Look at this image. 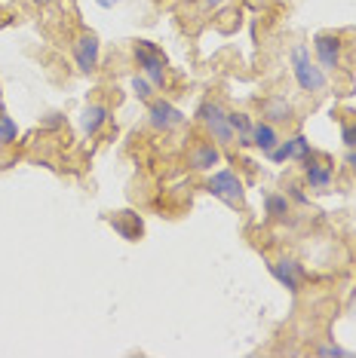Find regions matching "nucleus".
Masks as SVG:
<instances>
[{
	"mask_svg": "<svg viewBox=\"0 0 356 358\" xmlns=\"http://www.w3.org/2000/svg\"><path fill=\"white\" fill-rule=\"evenodd\" d=\"M292 74H295L298 89L307 92V95H322L329 89L326 71H322L320 64L313 62V55H310V50H307L304 43H295L292 46Z\"/></svg>",
	"mask_w": 356,
	"mask_h": 358,
	"instance_id": "obj_1",
	"label": "nucleus"
},
{
	"mask_svg": "<svg viewBox=\"0 0 356 358\" xmlns=\"http://www.w3.org/2000/svg\"><path fill=\"white\" fill-rule=\"evenodd\" d=\"M206 190L212 193L215 199H221L224 206L242 208L246 206V184L240 181V175L233 169H221V172H212L206 181Z\"/></svg>",
	"mask_w": 356,
	"mask_h": 358,
	"instance_id": "obj_2",
	"label": "nucleus"
},
{
	"mask_svg": "<svg viewBox=\"0 0 356 358\" xmlns=\"http://www.w3.org/2000/svg\"><path fill=\"white\" fill-rule=\"evenodd\" d=\"M132 59L135 64L142 68V74L151 80L153 89H166V71H169V62H166V55L157 50L153 43H148V40H139L135 43V50H132Z\"/></svg>",
	"mask_w": 356,
	"mask_h": 358,
	"instance_id": "obj_3",
	"label": "nucleus"
},
{
	"mask_svg": "<svg viewBox=\"0 0 356 358\" xmlns=\"http://www.w3.org/2000/svg\"><path fill=\"white\" fill-rule=\"evenodd\" d=\"M148 126L153 132H175L184 126V113L169 99H151L148 101Z\"/></svg>",
	"mask_w": 356,
	"mask_h": 358,
	"instance_id": "obj_4",
	"label": "nucleus"
},
{
	"mask_svg": "<svg viewBox=\"0 0 356 358\" xmlns=\"http://www.w3.org/2000/svg\"><path fill=\"white\" fill-rule=\"evenodd\" d=\"M71 55H74V64L80 74H93L95 68H99V55H102V40L99 34H93V31H83L74 46H71Z\"/></svg>",
	"mask_w": 356,
	"mask_h": 358,
	"instance_id": "obj_5",
	"label": "nucleus"
},
{
	"mask_svg": "<svg viewBox=\"0 0 356 358\" xmlns=\"http://www.w3.org/2000/svg\"><path fill=\"white\" fill-rule=\"evenodd\" d=\"M341 50H344V40L338 34H317L313 37V62H317L322 71L341 68Z\"/></svg>",
	"mask_w": 356,
	"mask_h": 358,
	"instance_id": "obj_6",
	"label": "nucleus"
},
{
	"mask_svg": "<svg viewBox=\"0 0 356 358\" xmlns=\"http://www.w3.org/2000/svg\"><path fill=\"white\" fill-rule=\"evenodd\" d=\"M267 270H271V275L277 279L286 291H292V294H298V291L304 288V266L298 264L295 257H277L267 264Z\"/></svg>",
	"mask_w": 356,
	"mask_h": 358,
	"instance_id": "obj_7",
	"label": "nucleus"
},
{
	"mask_svg": "<svg viewBox=\"0 0 356 358\" xmlns=\"http://www.w3.org/2000/svg\"><path fill=\"white\" fill-rule=\"evenodd\" d=\"M304 184H307V190H313V193H331V187H335V169L326 166V162H320V159H307L304 162Z\"/></svg>",
	"mask_w": 356,
	"mask_h": 358,
	"instance_id": "obj_8",
	"label": "nucleus"
},
{
	"mask_svg": "<svg viewBox=\"0 0 356 358\" xmlns=\"http://www.w3.org/2000/svg\"><path fill=\"white\" fill-rule=\"evenodd\" d=\"M218 162H221V150L212 141H197L188 153V166L193 172H212Z\"/></svg>",
	"mask_w": 356,
	"mask_h": 358,
	"instance_id": "obj_9",
	"label": "nucleus"
},
{
	"mask_svg": "<svg viewBox=\"0 0 356 358\" xmlns=\"http://www.w3.org/2000/svg\"><path fill=\"white\" fill-rule=\"evenodd\" d=\"M111 227H114V233L117 236H123L126 242H139L142 236H144V221H142V215H135V211H117V215H111Z\"/></svg>",
	"mask_w": 356,
	"mask_h": 358,
	"instance_id": "obj_10",
	"label": "nucleus"
},
{
	"mask_svg": "<svg viewBox=\"0 0 356 358\" xmlns=\"http://www.w3.org/2000/svg\"><path fill=\"white\" fill-rule=\"evenodd\" d=\"M108 120H111V108L108 104H102V101H93V104H86L83 113H80V129H83L86 135H99L104 126H108Z\"/></svg>",
	"mask_w": 356,
	"mask_h": 358,
	"instance_id": "obj_11",
	"label": "nucleus"
},
{
	"mask_svg": "<svg viewBox=\"0 0 356 358\" xmlns=\"http://www.w3.org/2000/svg\"><path fill=\"white\" fill-rule=\"evenodd\" d=\"M261 113H264L267 123H273V126L292 123V120H295V108L286 99H280V95H273V99H264L261 101Z\"/></svg>",
	"mask_w": 356,
	"mask_h": 358,
	"instance_id": "obj_12",
	"label": "nucleus"
},
{
	"mask_svg": "<svg viewBox=\"0 0 356 358\" xmlns=\"http://www.w3.org/2000/svg\"><path fill=\"white\" fill-rule=\"evenodd\" d=\"M280 141H282V138H280V126L267 123V120H261V123H252V148H258L261 153H271Z\"/></svg>",
	"mask_w": 356,
	"mask_h": 358,
	"instance_id": "obj_13",
	"label": "nucleus"
},
{
	"mask_svg": "<svg viewBox=\"0 0 356 358\" xmlns=\"http://www.w3.org/2000/svg\"><path fill=\"white\" fill-rule=\"evenodd\" d=\"M264 211L273 221H289L292 217V199L280 190H271V193H264Z\"/></svg>",
	"mask_w": 356,
	"mask_h": 358,
	"instance_id": "obj_14",
	"label": "nucleus"
},
{
	"mask_svg": "<svg viewBox=\"0 0 356 358\" xmlns=\"http://www.w3.org/2000/svg\"><path fill=\"white\" fill-rule=\"evenodd\" d=\"M206 132H209V138H212V144H218V148H231L233 138H237L233 126L228 123V113H224V117H218V120H212V123H206Z\"/></svg>",
	"mask_w": 356,
	"mask_h": 358,
	"instance_id": "obj_15",
	"label": "nucleus"
},
{
	"mask_svg": "<svg viewBox=\"0 0 356 358\" xmlns=\"http://www.w3.org/2000/svg\"><path fill=\"white\" fill-rule=\"evenodd\" d=\"M310 157H313V148H310V141H307V135L298 132L289 138V159H295V166H304Z\"/></svg>",
	"mask_w": 356,
	"mask_h": 358,
	"instance_id": "obj_16",
	"label": "nucleus"
},
{
	"mask_svg": "<svg viewBox=\"0 0 356 358\" xmlns=\"http://www.w3.org/2000/svg\"><path fill=\"white\" fill-rule=\"evenodd\" d=\"M15 141H19V126H15L13 117L0 113V148H10Z\"/></svg>",
	"mask_w": 356,
	"mask_h": 358,
	"instance_id": "obj_17",
	"label": "nucleus"
},
{
	"mask_svg": "<svg viewBox=\"0 0 356 358\" xmlns=\"http://www.w3.org/2000/svg\"><path fill=\"white\" fill-rule=\"evenodd\" d=\"M224 113H228V110H224L218 101H212V99H203V101H200V108H197V120L206 126V123H212V120L224 117Z\"/></svg>",
	"mask_w": 356,
	"mask_h": 358,
	"instance_id": "obj_18",
	"label": "nucleus"
},
{
	"mask_svg": "<svg viewBox=\"0 0 356 358\" xmlns=\"http://www.w3.org/2000/svg\"><path fill=\"white\" fill-rule=\"evenodd\" d=\"M129 89H132L135 99L144 101V104H148V101L153 99V83H151V80L144 77V74H135L132 80H129Z\"/></svg>",
	"mask_w": 356,
	"mask_h": 358,
	"instance_id": "obj_19",
	"label": "nucleus"
},
{
	"mask_svg": "<svg viewBox=\"0 0 356 358\" xmlns=\"http://www.w3.org/2000/svg\"><path fill=\"white\" fill-rule=\"evenodd\" d=\"M228 123L233 126L237 135H252V117L242 110H228Z\"/></svg>",
	"mask_w": 356,
	"mask_h": 358,
	"instance_id": "obj_20",
	"label": "nucleus"
},
{
	"mask_svg": "<svg viewBox=\"0 0 356 358\" xmlns=\"http://www.w3.org/2000/svg\"><path fill=\"white\" fill-rule=\"evenodd\" d=\"M317 355H329V358H347V355H353L350 349H344V346H335V343H320L317 349H313Z\"/></svg>",
	"mask_w": 356,
	"mask_h": 358,
	"instance_id": "obj_21",
	"label": "nucleus"
},
{
	"mask_svg": "<svg viewBox=\"0 0 356 358\" xmlns=\"http://www.w3.org/2000/svg\"><path fill=\"white\" fill-rule=\"evenodd\" d=\"M289 199H292V206H298V208H304V206H310V196H307V193L301 190V187H289V193H286Z\"/></svg>",
	"mask_w": 356,
	"mask_h": 358,
	"instance_id": "obj_22",
	"label": "nucleus"
},
{
	"mask_svg": "<svg viewBox=\"0 0 356 358\" xmlns=\"http://www.w3.org/2000/svg\"><path fill=\"white\" fill-rule=\"evenodd\" d=\"M341 141H344L347 150L356 148V123H344V126H341Z\"/></svg>",
	"mask_w": 356,
	"mask_h": 358,
	"instance_id": "obj_23",
	"label": "nucleus"
},
{
	"mask_svg": "<svg viewBox=\"0 0 356 358\" xmlns=\"http://www.w3.org/2000/svg\"><path fill=\"white\" fill-rule=\"evenodd\" d=\"M267 157H271V162H286L289 159V141H280L277 148L267 153Z\"/></svg>",
	"mask_w": 356,
	"mask_h": 358,
	"instance_id": "obj_24",
	"label": "nucleus"
},
{
	"mask_svg": "<svg viewBox=\"0 0 356 358\" xmlns=\"http://www.w3.org/2000/svg\"><path fill=\"white\" fill-rule=\"evenodd\" d=\"M64 126V117L62 113H50V117L43 120V129H50V132H55V129H62Z\"/></svg>",
	"mask_w": 356,
	"mask_h": 358,
	"instance_id": "obj_25",
	"label": "nucleus"
},
{
	"mask_svg": "<svg viewBox=\"0 0 356 358\" xmlns=\"http://www.w3.org/2000/svg\"><path fill=\"white\" fill-rule=\"evenodd\" d=\"M344 166L350 169V172H356V148H353V150H347V157H344Z\"/></svg>",
	"mask_w": 356,
	"mask_h": 358,
	"instance_id": "obj_26",
	"label": "nucleus"
},
{
	"mask_svg": "<svg viewBox=\"0 0 356 358\" xmlns=\"http://www.w3.org/2000/svg\"><path fill=\"white\" fill-rule=\"evenodd\" d=\"M203 3V10H218V6H224L228 0H200Z\"/></svg>",
	"mask_w": 356,
	"mask_h": 358,
	"instance_id": "obj_27",
	"label": "nucleus"
},
{
	"mask_svg": "<svg viewBox=\"0 0 356 358\" xmlns=\"http://www.w3.org/2000/svg\"><path fill=\"white\" fill-rule=\"evenodd\" d=\"M117 3H123V0H99V6H104V10H114Z\"/></svg>",
	"mask_w": 356,
	"mask_h": 358,
	"instance_id": "obj_28",
	"label": "nucleus"
},
{
	"mask_svg": "<svg viewBox=\"0 0 356 358\" xmlns=\"http://www.w3.org/2000/svg\"><path fill=\"white\" fill-rule=\"evenodd\" d=\"M31 3H34V6H40V10H43V6H53L55 0H31Z\"/></svg>",
	"mask_w": 356,
	"mask_h": 358,
	"instance_id": "obj_29",
	"label": "nucleus"
}]
</instances>
